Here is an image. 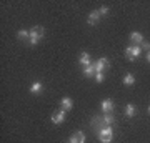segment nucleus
Wrapping results in <instances>:
<instances>
[{"label":"nucleus","mask_w":150,"mask_h":143,"mask_svg":"<svg viewBox=\"0 0 150 143\" xmlns=\"http://www.w3.org/2000/svg\"><path fill=\"white\" fill-rule=\"evenodd\" d=\"M43 35H45V28L43 27H33L32 30H30V45H37V42L40 40V38H43Z\"/></svg>","instance_id":"1"},{"label":"nucleus","mask_w":150,"mask_h":143,"mask_svg":"<svg viewBox=\"0 0 150 143\" xmlns=\"http://www.w3.org/2000/svg\"><path fill=\"white\" fill-rule=\"evenodd\" d=\"M98 140L102 143H110L113 140V132L110 127H105L100 130V133H98Z\"/></svg>","instance_id":"2"},{"label":"nucleus","mask_w":150,"mask_h":143,"mask_svg":"<svg viewBox=\"0 0 150 143\" xmlns=\"http://www.w3.org/2000/svg\"><path fill=\"white\" fill-rule=\"evenodd\" d=\"M140 53H142V48H140L139 45H132V47H129L127 50H125V57H127L129 60H135Z\"/></svg>","instance_id":"3"},{"label":"nucleus","mask_w":150,"mask_h":143,"mask_svg":"<svg viewBox=\"0 0 150 143\" xmlns=\"http://www.w3.org/2000/svg\"><path fill=\"white\" fill-rule=\"evenodd\" d=\"M70 143H85V133L83 132H75L70 137Z\"/></svg>","instance_id":"4"},{"label":"nucleus","mask_w":150,"mask_h":143,"mask_svg":"<svg viewBox=\"0 0 150 143\" xmlns=\"http://www.w3.org/2000/svg\"><path fill=\"white\" fill-rule=\"evenodd\" d=\"M65 120V110H59V111H55L54 115H52V122L54 123H62Z\"/></svg>","instance_id":"5"},{"label":"nucleus","mask_w":150,"mask_h":143,"mask_svg":"<svg viewBox=\"0 0 150 143\" xmlns=\"http://www.w3.org/2000/svg\"><path fill=\"white\" fill-rule=\"evenodd\" d=\"M113 122H115V118H113L110 113H105V115H103V118L97 120V123H102V125H105V127H110Z\"/></svg>","instance_id":"6"},{"label":"nucleus","mask_w":150,"mask_h":143,"mask_svg":"<svg viewBox=\"0 0 150 143\" xmlns=\"http://www.w3.org/2000/svg\"><path fill=\"white\" fill-rule=\"evenodd\" d=\"M60 106H62V110H70V108L74 106V101H72V98L65 97V98H62V101H60Z\"/></svg>","instance_id":"7"},{"label":"nucleus","mask_w":150,"mask_h":143,"mask_svg":"<svg viewBox=\"0 0 150 143\" xmlns=\"http://www.w3.org/2000/svg\"><path fill=\"white\" fill-rule=\"evenodd\" d=\"M102 110L105 111V113H110V111L113 110V101L112 100H103L102 101Z\"/></svg>","instance_id":"8"},{"label":"nucleus","mask_w":150,"mask_h":143,"mask_svg":"<svg viewBox=\"0 0 150 143\" xmlns=\"http://www.w3.org/2000/svg\"><path fill=\"white\" fill-rule=\"evenodd\" d=\"M107 65H108V60H107V58H100V60H98V62L95 63L97 73H98V72H102V70L105 68V67H107Z\"/></svg>","instance_id":"9"},{"label":"nucleus","mask_w":150,"mask_h":143,"mask_svg":"<svg viewBox=\"0 0 150 143\" xmlns=\"http://www.w3.org/2000/svg\"><path fill=\"white\" fill-rule=\"evenodd\" d=\"M130 40H132L134 43H142L144 42V37H142L140 32H132L130 33Z\"/></svg>","instance_id":"10"},{"label":"nucleus","mask_w":150,"mask_h":143,"mask_svg":"<svg viewBox=\"0 0 150 143\" xmlns=\"http://www.w3.org/2000/svg\"><path fill=\"white\" fill-rule=\"evenodd\" d=\"M79 60H80V63L83 65V67H88V65H92V62H90V55H88V53H85V52H83V53L80 55V58H79Z\"/></svg>","instance_id":"11"},{"label":"nucleus","mask_w":150,"mask_h":143,"mask_svg":"<svg viewBox=\"0 0 150 143\" xmlns=\"http://www.w3.org/2000/svg\"><path fill=\"white\" fill-rule=\"evenodd\" d=\"M83 73H85V77H95V73H97V70H95V63H92V65H88V67H85Z\"/></svg>","instance_id":"12"},{"label":"nucleus","mask_w":150,"mask_h":143,"mask_svg":"<svg viewBox=\"0 0 150 143\" xmlns=\"http://www.w3.org/2000/svg\"><path fill=\"white\" fill-rule=\"evenodd\" d=\"M98 18H100V13H98V10L92 12L90 15H88V23H90V25H95L97 22H98Z\"/></svg>","instance_id":"13"},{"label":"nucleus","mask_w":150,"mask_h":143,"mask_svg":"<svg viewBox=\"0 0 150 143\" xmlns=\"http://www.w3.org/2000/svg\"><path fill=\"white\" fill-rule=\"evenodd\" d=\"M17 37L20 38V40H30V32H27V30H20V32L17 33Z\"/></svg>","instance_id":"14"},{"label":"nucleus","mask_w":150,"mask_h":143,"mask_svg":"<svg viewBox=\"0 0 150 143\" xmlns=\"http://www.w3.org/2000/svg\"><path fill=\"white\" fill-rule=\"evenodd\" d=\"M125 115H127V117H134L135 115V106L132 105V103L127 105V108H125Z\"/></svg>","instance_id":"15"},{"label":"nucleus","mask_w":150,"mask_h":143,"mask_svg":"<svg viewBox=\"0 0 150 143\" xmlns=\"http://www.w3.org/2000/svg\"><path fill=\"white\" fill-rule=\"evenodd\" d=\"M134 82H135V78H134L132 73H127L125 77H123V83L125 85H134Z\"/></svg>","instance_id":"16"},{"label":"nucleus","mask_w":150,"mask_h":143,"mask_svg":"<svg viewBox=\"0 0 150 143\" xmlns=\"http://www.w3.org/2000/svg\"><path fill=\"white\" fill-rule=\"evenodd\" d=\"M40 90H42V83H40V82H35V83L30 87V92H32V93H38Z\"/></svg>","instance_id":"17"},{"label":"nucleus","mask_w":150,"mask_h":143,"mask_svg":"<svg viewBox=\"0 0 150 143\" xmlns=\"http://www.w3.org/2000/svg\"><path fill=\"white\" fill-rule=\"evenodd\" d=\"M103 78H105V77H103V73H102V72H98V73H95V80H97V83H102V82H103Z\"/></svg>","instance_id":"18"},{"label":"nucleus","mask_w":150,"mask_h":143,"mask_svg":"<svg viewBox=\"0 0 150 143\" xmlns=\"http://www.w3.org/2000/svg\"><path fill=\"white\" fill-rule=\"evenodd\" d=\"M140 45H142L140 48H144V50H149V52H150V43H149V42H145V40H144Z\"/></svg>","instance_id":"19"},{"label":"nucleus","mask_w":150,"mask_h":143,"mask_svg":"<svg viewBox=\"0 0 150 143\" xmlns=\"http://www.w3.org/2000/svg\"><path fill=\"white\" fill-rule=\"evenodd\" d=\"M107 12H108V8H107V7H102V8L98 10V13H100V15H105Z\"/></svg>","instance_id":"20"},{"label":"nucleus","mask_w":150,"mask_h":143,"mask_svg":"<svg viewBox=\"0 0 150 143\" xmlns=\"http://www.w3.org/2000/svg\"><path fill=\"white\" fill-rule=\"evenodd\" d=\"M147 60H149V62H150V52L147 53Z\"/></svg>","instance_id":"21"},{"label":"nucleus","mask_w":150,"mask_h":143,"mask_svg":"<svg viewBox=\"0 0 150 143\" xmlns=\"http://www.w3.org/2000/svg\"><path fill=\"white\" fill-rule=\"evenodd\" d=\"M149 113H150V108H149Z\"/></svg>","instance_id":"22"}]
</instances>
